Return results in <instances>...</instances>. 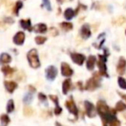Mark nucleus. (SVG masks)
Returning <instances> with one entry per match:
<instances>
[{
	"label": "nucleus",
	"mask_w": 126,
	"mask_h": 126,
	"mask_svg": "<svg viewBox=\"0 0 126 126\" xmlns=\"http://www.w3.org/2000/svg\"><path fill=\"white\" fill-rule=\"evenodd\" d=\"M96 109L99 115L102 118V121L110 124V122L116 118V110L110 109L109 106L106 105L104 100H99L97 102Z\"/></svg>",
	"instance_id": "1"
},
{
	"label": "nucleus",
	"mask_w": 126,
	"mask_h": 126,
	"mask_svg": "<svg viewBox=\"0 0 126 126\" xmlns=\"http://www.w3.org/2000/svg\"><path fill=\"white\" fill-rule=\"evenodd\" d=\"M100 87V75L99 72H94L93 76L88 79L85 85V89L88 91H94Z\"/></svg>",
	"instance_id": "2"
},
{
	"label": "nucleus",
	"mask_w": 126,
	"mask_h": 126,
	"mask_svg": "<svg viewBox=\"0 0 126 126\" xmlns=\"http://www.w3.org/2000/svg\"><path fill=\"white\" fill-rule=\"evenodd\" d=\"M28 61L29 63V65L33 69H38L40 67V62L39 58L38 51L36 49H31L27 54Z\"/></svg>",
	"instance_id": "3"
},
{
	"label": "nucleus",
	"mask_w": 126,
	"mask_h": 126,
	"mask_svg": "<svg viewBox=\"0 0 126 126\" xmlns=\"http://www.w3.org/2000/svg\"><path fill=\"white\" fill-rule=\"evenodd\" d=\"M99 56V61L97 62V65L99 68V73L100 76H104L106 77H108L107 74V69H106V62L107 60V57L106 55H98Z\"/></svg>",
	"instance_id": "4"
},
{
	"label": "nucleus",
	"mask_w": 126,
	"mask_h": 126,
	"mask_svg": "<svg viewBox=\"0 0 126 126\" xmlns=\"http://www.w3.org/2000/svg\"><path fill=\"white\" fill-rule=\"evenodd\" d=\"M84 106L85 110H86V114L88 118H94L96 115V108L94 106V104H92L91 102L86 100L84 101Z\"/></svg>",
	"instance_id": "5"
},
{
	"label": "nucleus",
	"mask_w": 126,
	"mask_h": 126,
	"mask_svg": "<svg viewBox=\"0 0 126 126\" xmlns=\"http://www.w3.org/2000/svg\"><path fill=\"white\" fill-rule=\"evenodd\" d=\"M65 106H66V108L68 109V111H70L71 114H73L74 116L77 118L78 109H77V107H76V106L75 102H74L73 99H72V97H70V98L66 102H65Z\"/></svg>",
	"instance_id": "6"
},
{
	"label": "nucleus",
	"mask_w": 126,
	"mask_h": 126,
	"mask_svg": "<svg viewBox=\"0 0 126 126\" xmlns=\"http://www.w3.org/2000/svg\"><path fill=\"white\" fill-rule=\"evenodd\" d=\"M91 29H90V26L89 24L85 23L81 26V30H80V35L83 40H88L91 37Z\"/></svg>",
	"instance_id": "7"
},
{
	"label": "nucleus",
	"mask_w": 126,
	"mask_h": 126,
	"mask_svg": "<svg viewBox=\"0 0 126 126\" xmlns=\"http://www.w3.org/2000/svg\"><path fill=\"white\" fill-rule=\"evenodd\" d=\"M70 58H71V60L74 63L78 65H82L83 63L85 62V60H86V57L84 55L77 52L70 53Z\"/></svg>",
	"instance_id": "8"
},
{
	"label": "nucleus",
	"mask_w": 126,
	"mask_h": 126,
	"mask_svg": "<svg viewBox=\"0 0 126 126\" xmlns=\"http://www.w3.org/2000/svg\"><path fill=\"white\" fill-rule=\"evenodd\" d=\"M57 76H58V70L56 67L53 65H50L49 67H47L46 70V76L47 80L53 81L57 77Z\"/></svg>",
	"instance_id": "9"
},
{
	"label": "nucleus",
	"mask_w": 126,
	"mask_h": 126,
	"mask_svg": "<svg viewBox=\"0 0 126 126\" xmlns=\"http://www.w3.org/2000/svg\"><path fill=\"white\" fill-rule=\"evenodd\" d=\"M74 71L71 69V67L67 63H61V74L62 76H65V77H70L73 75Z\"/></svg>",
	"instance_id": "10"
},
{
	"label": "nucleus",
	"mask_w": 126,
	"mask_h": 126,
	"mask_svg": "<svg viewBox=\"0 0 126 126\" xmlns=\"http://www.w3.org/2000/svg\"><path fill=\"white\" fill-rule=\"evenodd\" d=\"M126 70V59L124 57H120L118 59V63L117 65V72L120 76H123Z\"/></svg>",
	"instance_id": "11"
},
{
	"label": "nucleus",
	"mask_w": 126,
	"mask_h": 126,
	"mask_svg": "<svg viewBox=\"0 0 126 126\" xmlns=\"http://www.w3.org/2000/svg\"><path fill=\"white\" fill-rule=\"evenodd\" d=\"M24 41H25V33H24V32H17L15 34V36L13 37V42L17 46L23 45Z\"/></svg>",
	"instance_id": "12"
},
{
	"label": "nucleus",
	"mask_w": 126,
	"mask_h": 126,
	"mask_svg": "<svg viewBox=\"0 0 126 126\" xmlns=\"http://www.w3.org/2000/svg\"><path fill=\"white\" fill-rule=\"evenodd\" d=\"M95 63H96V57L94 55H90L87 59L86 67L88 70H93L94 69Z\"/></svg>",
	"instance_id": "13"
},
{
	"label": "nucleus",
	"mask_w": 126,
	"mask_h": 126,
	"mask_svg": "<svg viewBox=\"0 0 126 126\" xmlns=\"http://www.w3.org/2000/svg\"><path fill=\"white\" fill-rule=\"evenodd\" d=\"M4 87H5V89H6L9 93L12 94L17 88V83L15 82V81H5Z\"/></svg>",
	"instance_id": "14"
},
{
	"label": "nucleus",
	"mask_w": 126,
	"mask_h": 126,
	"mask_svg": "<svg viewBox=\"0 0 126 126\" xmlns=\"http://www.w3.org/2000/svg\"><path fill=\"white\" fill-rule=\"evenodd\" d=\"M70 88H71V80L70 79L64 80L63 84H62V91H63V94H67Z\"/></svg>",
	"instance_id": "15"
},
{
	"label": "nucleus",
	"mask_w": 126,
	"mask_h": 126,
	"mask_svg": "<svg viewBox=\"0 0 126 126\" xmlns=\"http://www.w3.org/2000/svg\"><path fill=\"white\" fill-rule=\"evenodd\" d=\"M12 60L11 56L6 52H3L0 54V63L2 64H5V63H10Z\"/></svg>",
	"instance_id": "16"
},
{
	"label": "nucleus",
	"mask_w": 126,
	"mask_h": 126,
	"mask_svg": "<svg viewBox=\"0 0 126 126\" xmlns=\"http://www.w3.org/2000/svg\"><path fill=\"white\" fill-rule=\"evenodd\" d=\"M34 32L38 33H45L47 31V26L45 23H39L34 26Z\"/></svg>",
	"instance_id": "17"
},
{
	"label": "nucleus",
	"mask_w": 126,
	"mask_h": 126,
	"mask_svg": "<svg viewBox=\"0 0 126 126\" xmlns=\"http://www.w3.org/2000/svg\"><path fill=\"white\" fill-rule=\"evenodd\" d=\"M75 16H76L75 10H73L71 8L66 9V10H64V12H63V16H64V18L68 21H70Z\"/></svg>",
	"instance_id": "18"
},
{
	"label": "nucleus",
	"mask_w": 126,
	"mask_h": 126,
	"mask_svg": "<svg viewBox=\"0 0 126 126\" xmlns=\"http://www.w3.org/2000/svg\"><path fill=\"white\" fill-rule=\"evenodd\" d=\"M20 25L22 26V28L28 31H32V26H31V20L30 19H27V20H21L20 21Z\"/></svg>",
	"instance_id": "19"
},
{
	"label": "nucleus",
	"mask_w": 126,
	"mask_h": 126,
	"mask_svg": "<svg viewBox=\"0 0 126 126\" xmlns=\"http://www.w3.org/2000/svg\"><path fill=\"white\" fill-rule=\"evenodd\" d=\"M2 72L3 73V75L5 76H11L12 74L15 72V70H14L13 68H11V67H10L9 65H5V66H3L1 69Z\"/></svg>",
	"instance_id": "20"
},
{
	"label": "nucleus",
	"mask_w": 126,
	"mask_h": 126,
	"mask_svg": "<svg viewBox=\"0 0 126 126\" xmlns=\"http://www.w3.org/2000/svg\"><path fill=\"white\" fill-rule=\"evenodd\" d=\"M60 27H61V28L63 30L68 32V31H70V30L73 28V24L69 22H62V23H60Z\"/></svg>",
	"instance_id": "21"
},
{
	"label": "nucleus",
	"mask_w": 126,
	"mask_h": 126,
	"mask_svg": "<svg viewBox=\"0 0 126 126\" xmlns=\"http://www.w3.org/2000/svg\"><path fill=\"white\" fill-rule=\"evenodd\" d=\"M15 110V103H14V100H10L7 103V106H6V111L8 113H10Z\"/></svg>",
	"instance_id": "22"
},
{
	"label": "nucleus",
	"mask_w": 126,
	"mask_h": 126,
	"mask_svg": "<svg viewBox=\"0 0 126 126\" xmlns=\"http://www.w3.org/2000/svg\"><path fill=\"white\" fill-rule=\"evenodd\" d=\"M22 6H23V3H22V1H17L16 3V5L14 7V10H13L16 16H19V11L22 8Z\"/></svg>",
	"instance_id": "23"
},
{
	"label": "nucleus",
	"mask_w": 126,
	"mask_h": 126,
	"mask_svg": "<svg viewBox=\"0 0 126 126\" xmlns=\"http://www.w3.org/2000/svg\"><path fill=\"white\" fill-rule=\"evenodd\" d=\"M115 110L118 111H123L126 110V104L123 102V101H118L116 104V106H115Z\"/></svg>",
	"instance_id": "24"
},
{
	"label": "nucleus",
	"mask_w": 126,
	"mask_h": 126,
	"mask_svg": "<svg viewBox=\"0 0 126 126\" xmlns=\"http://www.w3.org/2000/svg\"><path fill=\"white\" fill-rule=\"evenodd\" d=\"M33 93L29 92V93L26 94L25 96L23 97V102L25 104H30L33 100Z\"/></svg>",
	"instance_id": "25"
},
{
	"label": "nucleus",
	"mask_w": 126,
	"mask_h": 126,
	"mask_svg": "<svg viewBox=\"0 0 126 126\" xmlns=\"http://www.w3.org/2000/svg\"><path fill=\"white\" fill-rule=\"evenodd\" d=\"M0 121H1V124L3 125H7L10 122V118H9V116L8 115H6V114H3L1 117H0Z\"/></svg>",
	"instance_id": "26"
},
{
	"label": "nucleus",
	"mask_w": 126,
	"mask_h": 126,
	"mask_svg": "<svg viewBox=\"0 0 126 126\" xmlns=\"http://www.w3.org/2000/svg\"><path fill=\"white\" fill-rule=\"evenodd\" d=\"M118 83L122 89L126 90V80L125 79V78L119 76V77L118 78Z\"/></svg>",
	"instance_id": "27"
},
{
	"label": "nucleus",
	"mask_w": 126,
	"mask_h": 126,
	"mask_svg": "<svg viewBox=\"0 0 126 126\" xmlns=\"http://www.w3.org/2000/svg\"><path fill=\"white\" fill-rule=\"evenodd\" d=\"M34 40H35V42H36L37 45H42V44H44L46 41H47V37H44V36H37V37H35Z\"/></svg>",
	"instance_id": "28"
},
{
	"label": "nucleus",
	"mask_w": 126,
	"mask_h": 126,
	"mask_svg": "<svg viewBox=\"0 0 126 126\" xmlns=\"http://www.w3.org/2000/svg\"><path fill=\"white\" fill-rule=\"evenodd\" d=\"M33 111L30 106H24L23 108V114L25 116H31L33 114Z\"/></svg>",
	"instance_id": "29"
},
{
	"label": "nucleus",
	"mask_w": 126,
	"mask_h": 126,
	"mask_svg": "<svg viewBox=\"0 0 126 126\" xmlns=\"http://www.w3.org/2000/svg\"><path fill=\"white\" fill-rule=\"evenodd\" d=\"M110 126H121V124H120V121L118 119V118H113L111 122H110Z\"/></svg>",
	"instance_id": "30"
},
{
	"label": "nucleus",
	"mask_w": 126,
	"mask_h": 126,
	"mask_svg": "<svg viewBox=\"0 0 126 126\" xmlns=\"http://www.w3.org/2000/svg\"><path fill=\"white\" fill-rule=\"evenodd\" d=\"M49 99H50V100L52 101L56 106H58V97L57 96V95H52V94L49 95Z\"/></svg>",
	"instance_id": "31"
},
{
	"label": "nucleus",
	"mask_w": 126,
	"mask_h": 126,
	"mask_svg": "<svg viewBox=\"0 0 126 126\" xmlns=\"http://www.w3.org/2000/svg\"><path fill=\"white\" fill-rule=\"evenodd\" d=\"M38 98H39V100L41 101V102H46L47 100V95H46L45 94H43V93H39Z\"/></svg>",
	"instance_id": "32"
},
{
	"label": "nucleus",
	"mask_w": 126,
	"mask_h": 126,
	"mask_svg": "<svg viewBox=\"0 0 126 126\" xmlns=\"http://www.w3.org/2000/svg\"><path fill=\"white\" fill-rule=\"evenodd\" d=\"M43 1V4L46 6V8L48 10H51V3L50 0H42Z\"/></svg>",
	"instance_id": "33"
},
{
	"label": "nucleus",
	"mask_w": 126,
	"mask_h": 126,
	"mask_svg": "<svg viewBox=\"0 0 126 126\" xmlns=\"http://www.w3.org/2000/svg\"><path fill=\"white\" fill-rule=\"evenodd\" d=\"M62 111H63V110H62V108L58 105V106H56V107H55V109H54V114L57 115V116H58V115L61 114Z\"/></svg>",
	"instance_id": "34"
},
{
	"label": "nucleus",
	"mask_w": 126,
	"mask_h": 126,
	"mask_svg": "<svg viewBox=\"0 0 126 126\" xmlns=\"http://www.w3.org/2000/svg\"><path fill=\"white\" fill-rule=\"evenodd\" d=\"M50 33L52 36H57L58 34V31L55 28H50Z\"/></svg>",
	"instance_id": "35"
},
{
	"label": "nucleus",
	"mask_w": 126,
	"mask_h": 126,
	"mask_svg": "<svg viewBox=\"0 0 126 126\" xmlns=\"http://www.w3.org/2000/svg\"><path fill=\"white\" fill-rule=\"evenodd\" d=\"M4 22L9 23V24H12L14 22V20H13V18H11V17H5V18H4Z\"/></svg>",
	"instance_id": "36"
},
{
	"label": "nucleus",
	"mask_w": 126,
	"mask_h": 126,
	"mask_svg": "<svg viewBox=\"0 0 126 126\" xmlns=\"http://www.w3.org/2000/svg\"><path fill=\"white\" fill-rule=\"evenodd\" d=\"M28 89L30 90L31 93H34V92L36 91V88H35L34 87L32 86V85H29V86H28Z\"/></svg>",
	"instance_id": "37"
},
{
	"label": "nucleus",
	"mask_w": 126,
	"mask_h": 126,
	"mask_svg": "<svg viewBox=\"0 0 126 126\" xmlns=\"http://www.w3.org/2000/svg\"><path fill=\"white\" fill-rule=\"evenodd\" d=\"M118 95H119L120 97H121L123 100H125L126 101V95L125 94H122V93H120V92H118Z\"/></svg>",
	"instance_id": "38"
},
{
	"label": "nucleus",
	"mask_w": 126,
	"mask_h": 126,
	"mask_svg": "<svg viewBox=\"0 0 126 126\" xmlns=\"http://www.w3.org/2000/svg\"><path fill=\"white\" fill-rule=\"evenodd\" d=\"M77 85L79 86V88H80V89L82 90V88H81V87H82V83H81V82H77Z\"/></svg>",
	"instance_id": "39"
},
{
	"label": "nucleus",
	"mask_w": 126,
	"mask_h": 126,
	"mask_svg": "<svg viewBox=\"0 0 126 126\" xmlns=\"http://www.w3.org/2000/svg\"><path fill=\"white\" fill-rule=\"evenodd\" d=\"M103 122V126H110V125L108 123H106V122L105 121H102Z\"/></svg>",
	"instance_id": "40"
},
{
	"label": "nucleus",
	"mask_w": 126,
	"mask_h": 126,
	"mask_svg": "<svg viewBox=\"0 0 126 126\" xmlns=\"http://www.w3.org/2000/svg\"><path fill=\"white\" fill-rule=\"evenodd\" d=\"M55 125H56V126H63V125H61V124L58 123V122H56V123H55Z\"/></svg>",
	"instance_id": "41"
},
{
	"label": "nucleus",
	"mask_w": 126,
	"mask_h": 126,
	"mask_svg": "<svg viewBox=\"0 0 126 126\" xmlns=\"http://www.w3.org/2000/svg\"><path fill=\"white\" fill-rule=\"evenodd\" d=\"M58 2L59 3H63V0H58Z\"/></svg>",
	"instance_id": "42"
},
{
	"label": "nucleus",
	"mask_w": 126,
	"mask_h": 126,
	"mask_svg": "<svg viewBox=\"0 0 126 126\" xmlns=\"http://www.w3.org/2000/svg\"><path fill=\"white\" fill-rule=\"evenodd\" d=\"M125 34H126V31H125Z\"/></svg>",
	"instance_id": "43"
}]
</instances>
